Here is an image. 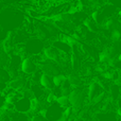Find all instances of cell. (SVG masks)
I'll list each match as a JSON object with an SVG mask.
<instances>
[{"mask_svg": "<svg viewBox=\"0 0 121 121\" xmlns=\"http://www.w3.org/2000/svg\"><path fill=\"white\" fill-rule=\"evenodd\" d=\"M27 16L14 8H5L0 11V28L6 32L15 31L22 28Z\"/></svg>", "mask_w": 121, "mask_h": 121, "instance_id": "cell-1", "label": "cell"}, {"mask_svg": "<svg viewBox=\"0 0 121 121\" xmlns=\"http://www.w3.org/2000/svg\"><path fill=\"white\" fill-rule=\"evenodd\" d=\"M68 101L69 105L72 108L79 111L80 108L85 105L86 102H88L86 99V87L80 86V87L72 88L68 95Z\"/></svg>", "mask_w": 121, "mask_h": 121, "instance_id": "cell-2", "label": "cell"}, {"mask_svg": "<svg viewBox=\"0 0 121 121\" xmlns=\"http://www.w3.org/2000/svg\"><path fill=\"white\" fill-rule=\"evenodd\" d=\"M63 111H64V107H62L56 101H54L52 103L47 104L38 113L45 118V120H60Z\"/></svg>", "mask_w": 121, "mask_h": 121, "instance_id": "cell-3", "label": "cell"}, {"mask_svg": "<svg viewBox=\"0 0 121 121\" xmlns=\"http://www.w3.org/2000/svg\"><path fill=\"white\" fill-rule=\"evenodd\" d=\"M22 48H23V53H27V55L40 54L45 48L44 40L39 39L38 37L28 38L22 44Z\"/></svg>", "mask_w": 121, "mask_h": 121, "instance_id": "cell-4", "label": "cell"}, {"mask_svg": "<svg viewBox=\"0 0 121 121\" xmlns=\"http://www.w3.org/2000/svg\"><path fill=\"white\" fill-rule=\"evenodd\" d=\"M31 83L32 82L30 81V79L28 80L23 74H19L18 73V74L15 75L14 78H12V79L8 82V87L12 88V89L16 90V91L21 92L22 90L29 88Z\"/></svg>", "mask_w": 121, "mask_h": 121, "instance_id": "cell-5", "label": "cell"}, {"mask_svg": "<svg viewBox=\"0 0 121 121\" xmlns=\"http://www.w3.org/2000/svg\"><path fill=\"white\" fill-rule=\"evenodd\" d=\"M39 69L43 73L53 77L55 74H59L62 71V68L60 67V65L55 62H51L48 60H44L43 62L39 63Z\"/></svg>", "mask_w": 121, "mask_h": 121, "instance_id": "cell-6", "label": "cell"}, {"mask_svg": "<svg viewBox=\"0 0 121 121\" xmlns=\"http://www.w3.org/2000/svg\"><path fill=\"white\" fill-rule=\"evenodd\" d=\"M14 111L22 114H29L31 113V99L25 97L21 95L14 103Z\"/></svg>", "mask_w": 121, "mask_h": 121, "instance_id": "cell-7", "label": "cell"}, {"mask_svg": "<svg viewBox=\"0 0 121 121\" xmlns=\"http://www.w3.org/2000/svg\"><path fill=\"white\" fill-rule=\"evenodd\" d=\"M103 90L104 89L102 88V86L100 85V83H99L97 80H94V81L89 82L87 87H86V99H87V101L89 102L96 95L100 94Z\"/></svg>", "mask_w": 121, "mask_h": 121, "instance_id": "cell-8", "label": "cell"}, {"mask_svg": "<svg viewBox=\"0 0 121 121\" xmlns=\"http://www.w3.org/2000/svg\"><path fill=\"white\" fill-rule=\"evenodd\" d=\"M38 84H39L42 87H44L46 90H51L54 87V84H53V81H52V77L46 74V73H43V72L39 77Z\"/></svg>", "mask_w": 121, "mask_h": 121, "instance_id": "cell-9", "label": "cell"}, {"mask_svg": "<svg viewBox=\"0 0 121 121\" xmlns=\"http://www.w3.org/2000/svg\"><path fill=\"white\" fill-rule=\"evenodd\" d=\"M51 46L55 47L56 49H59L60 52L65 53V54H70V52H71V46L70 45H68L66 42L60 39V38L53 40V42L51 43Z\"/></svg>", "mask_w": 121, "mask_h": 121, "instance_id": "cell-10", "label": "cell"}, {"mask_svg": "<svg viewBox=\"0 0 121 121\" xmlns=\"http://www.w3.org/2000/svg\"><path fill=\"white\" fill-rule=\"evenodd\" d=\"M66 79L68 81V83L70 84L71 88H75V87H80L83 86V80L80 77L79 74L75 73V71H73L72 73H69L66 75Z\"/></svg>", "mask_w": 121, "mask_h": 121, "instance_id": "cell-11", "label": "cell"}, {"mask_svg": "<svg viewBox=\"0 0 121 121\" xmlns=\"http://www.w3.org/2000/svg\"><path fill=\"white\" fill-rule=\"evenodd\" d=\"M80 70H81L82 74H83L85 78H90L95 73V67L92 66L91 63L85 62V63H83V64L81 65Z\"/></svg>", "mask_w": 121, "mask_h": 121, "instance_id": "cell-12", "label": "cell"}, {"mask_svg": "<svg viewBox=\"0 0 121 121\" xmlns=\"http://www.w3.org/2000/svg\"><path fill=\"white\" fill-rule=\"evenodd\" d=\"M83 26L86 28V30H88V31H90V32H95V33H97V32L99 31V28H100L96 23V21H95L94 19L88 18V17H86L83 20Z\"/></svg>", "mask_w": 121, "mask_h": 121, "instance_id": "cell-13", "label": "cell"}, {"mask_svg": "<svg viewBox=\"0 0 121 121\" xmlns=\"http://www.w3.org/2000/svg\"><path fill=\"white\" fill-rule=\"evenodd\" d=\"M106 98H107V92L105 91V90H103V91H101L100 94L96 95V96L89 101V103L91 105H96V106H98V105H100Z\"/></svg>", "mask_w": 121, "mask_h": 121, "instance_id": "cell-14", "label": "cell"}, {"mask_svg": "<svg viewBox=\"0 0 121 121\" xmlns=\"http://www.w3.org/2000/svg\"><path fill=\"white\" fill-rule=\"evenodd\" d=\"M9 64V53L3 49L1 43H0V67L6 68Z\"/></svg>", "mask_w": 121, "mask_h": 121, "instance_id": "cell-15", "label": "cell"}, {"mask_svg": "<svg viewBox=\"0 0 121 121\" xmlns=\"http://www.w3.org/2000/svg\"><path fill=\"white\" fill-rule=\"evenodd\" d=\"M120 38H121V32L119 30V28L115 30H112L111 31V35H109V40L112 43H115V44H118L120 42Z\"/></svg>", "mask_w": 121, "mask_h": 121, "instance_id": "cell-16", "label": "cell"}, {"mask_svg": "<svg viewBox=\"0 0 121 121\" xmlns=\"http://www.w3.org/2000/svg\"><path fill=\"white\" fill-rule=\"evenodd\" d=\"M11 80V75L9 73L6 68H1L0 67V83H6Z\"/></svg>", "mask_w": 121, "mask_h": 121, "instance_id": "cell-17", "label": "cell"}, {"mask_svg": "<svg viewBox=\"0 0 121 121\" xmlns=\"http://www.w3.org/2000/svg\"><path fill=\"white\" fill-rule=\"evenodd\" d=\"M105 2H106L105 0H87L89 10H96V9L100 8L102 4H104Z\"/></svg>", "mask_w": 121, "mask_h": 121, "instance_id": "cell-18", "label": "cell"}, {"mask_svg": "<svg viewBox=\"0 0 121 121\" xmlns=\"http://www.w3.org/2000/svg\"><path fill=\"white\" fill-rule=\"evenodd\" d=\"M65 80H66V74H64V73H59V74H55L52 77L54 86H60Z\"/></svg>", "mask_w": 121, "mask_h": 121, "instance_id": "cell-19", "label": "cell"}, {"mask_svg": "<svg viewBox=\"0 0 121 121\" xmlns=\"http://www.w3.org/2000/svg\"><path fill=\"white\" fill-rule=\"evenodd\" d=\"M57 103L60 105L62 107H67L69 106V101H68V96H57L56 99H55Z\"/></svg>", "mask_w": 121, "mask_h": 121, "instance_id": "cell-20", "label": "cell"}, {"mask_svg": "<svg viewBox=\"0 0 121 121\" xmlns=\"http://www.w3.org/2000/svg\"><path fill=\"white\" fill-rule=\"evenodd\" d=\"M107 3H111L113 5H115L116 8L120 9V3H121V0H105Z\"/></svg>", "mask_w": 121, "mask_h": 121, "instance_id": "cell-21", "label": "cell"}, {"mask_svg": "<svg viewBox=\"0 0 121 121\" xmlns=\"http://www.w3.org/2000/svg\"><path fill=\"white\" fill-rule=\"evenodd\" d=\"M4 103H5V97L0 92V109L2 108V106L4 105Z\"/></svg>", "mask_w": 121, "mask_h": 121, "instance_id": "cell-22", "label": "cell"}]
</instances>
